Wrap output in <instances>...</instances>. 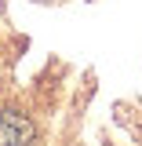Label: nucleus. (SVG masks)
I'll return each instance as SVG.
<instances>
[{
    "label": "nucleus",
    "instance_id": "1",
    "mask_svg": "<svg viewBox=\"0 0 142 146\" xmlns=\"http://www.w3.org/2000/svg\"><path fill=\"white\" fill-rule=\"evenodd\" d=\"M36 128L22 110H4L0 113V146H33Z\"/></svg>",
    "mask_w": 142,
    "mask_h": 146
}]
</instances>
